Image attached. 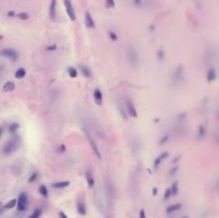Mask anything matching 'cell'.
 <instances>
[{"mask_svg":"<svg viewBox=\"0 0 219 218\" xmlns=\"http://www.w3.org/2000/svg\"><path fill=\"white\" fill-rule=\"evenodd\" d=\"M20 145V139L16 134H13V137L3 145L2 148V153L4 155H11L13 154L15 151H17V149Z\"/></svg>","mask_w":219,"mask_h":218,"instance_id":"obj_1","label":"cell"},{"mask_svg":"<svg viewBox=\"0 0 219 218\" xmlns=\"http://www.w3.org/2000/svg\"><path fill=\"white\" fill-rule=\"evenodd\" d=\"M127 60H128V63L130 64V66L133 69L138 68L139 55L137 52V50L134 47H132V46H129L128 49H127Z\"/></svg>","mask_w":219,"mask_h":218,"instance_id":"obj_2","label":"cell"},{"mask_svg":"<svg viewBox=\"0 0 219 218\" xmlns=\"http://www.w3.org/2000/svg\"><path fill=\"white\" fill-rule=\"evenodd\" d=\"M28 205H29V200H28L27 194L26 192H22L17 199V204H16L17 211L18 212H25V211H27Z\"/></svg>","mask_w":219,"mask_h":218,"instance_id":"obj_3","label":"cell"},{"mask_svg":"<svg viewBox=\"0 0 219 218\" xmlns=\"http://www.w3.org/2000/svg\"><path fill=\"white\" fill-rule=\"evenodd\" d=\"M124 105H125V110H126V112H127V115H129V117H132V118H138V112H137V109L136 107H135V105H134V103H133V101L130 99H125V103H124Z\"/></svg>","mask_w":219,"mask_h":218,"instance_id":"obj_4","label":"cell"},{"mask_svg":"<svg viewBox=\"0 0 219 218\" xmlns=\"http://www.w3.org/2000/svg\"><path fill=\"white\" fill-rule=\"evenodd\" d=\"M83 132H85V134H86V137H87L88 141H89V143H90L91 148H92V151H93V152H94L95 156H96L99 159H101V158H102L101 152H99V147H97V145H96V143H95L94 139L92 138V136H91V134L89 133V131H88L87 128H83Z\"/></svg>","mask_w":219,"mask_h":218,"instance_id":"obj_5","label":"cell"},{"mask_svg":"<svg viewBox=\"0 0 219 218\" xmlns=\"http://www.w3.org/2000/svg\"><path fill=\"white\" fill-rule=\"evenodd\" d=\"M63 2H64L65 11H66L67 16H69L72 22H75L76 13H75V9H74L73 6V3H72V0H63Z\"/></svg>","mask_w":219,"mask_h":218,"instance_id":"obj_6","label":"cell"},{"mask_svg":"<svg viewBox=\"0 0 219 218\" xmlns=\"http://www.w3.org/2000/svg\"><path fill=\"white\" fill-rule=\"evenodd\" d=\"M0 54H1V56H3V57L9 58L12 61H16L18 59V52L15 49H13V48H4V49H2L0 52Z\"/></svg>","mask_w":219,"mask_h":218,"instance_id":"obj_7","label":"cell"},{"mask_svg":"<svg viewBox=\"0 0 219 218\" xmlns=\"http://www.w3.org/2000/svg\"><path fill=\"white\" fill-rule=\"evenodd\" d=\"M48 15L52 20H56L57 17V0H50L49 8H48Z\"/></svg>","mask_w":219,"mask_h":218,"instance_id":"obj_8","label":"cell"},{"mask_svg":"<svg viewBox=\"0 0 219 218\" xmlns=\"http://www.w3.org/2000/svg\"><path fill=\"white\" fill-rule=\"evenodd\" d=\"M184 76H183V68L180 65L178 69H175V72H174L173 76H172V82L174 83V85H178V83H180L182 80H183Z\"/></svg>","mask_w":219,"mask_h":218,"instance_id":"obj_9","label":"cell"},{"mask_svg":"<svg viewBox=\"0 0 219 218\" xmlns=\"http://www.w3.org/2000/svg\"><path fill=\"white\" fill-rule=\"evenodd\" d=\"M167 157H169V152H162L160 155H158L154 161V169L157 170V168L159 167V165L164 161V159H166Z\"/></svg>","mask_w":219,"mask_h":218,"instance_id":"obj_10","label":"cell"},{"mask_svg":"<svg viewBox=\"0 0 219 218\" xmlns=\"http://www.w3.org/2000/svg\"><path fill=\"white\" fill-rule=\"evenodd\" d=\"M85 24H86V27L89 28V29H93V28L95 27L94 19H93L92 15H91L89 12H86L85 14Z\"/></svg>","mask_w":219,"mask_h":218,"instance_id":"obj_11","label":"cell"},{"mask_svg":"<svg viewBox=\"0 0 219 218\" xmlns=\"http://www.w3.org/2000/svg\"><path fill=\"white\" fill-rule=\"evenodd\" d=\"M93 97H94V101L97 105H102V103H103V93H102L101 89L96 88L93 91Z\"/></svg>","mask_w":219,"mask_h":218,"instance_id":"obj_12","label":"cell"},{"mask_svg":"<svg viewBox=\"0 0 219 218\" xmlns=\"http://www.w3.org/2000/svg\"><path fill=\"white\" fill-rule=\"evenodd\" d=\"M76 206H77V212L81 215V216H85V215L87 214V206H86L85 201L78 200Z\"/></svg>","mask_w":219,"mask_h":218,"instance_id":"obj_13","label":"cell"},{"mask_svg":"<svg viewBox=\"0 0 219 218\" xmlns=\"http://www.w3.org/2000/svg\"><path fill=\"white\" fill-rule=\"evenodd\" d=\"M71 182L69 181H60V182H56L53 184V188L55 189H63L69 186Z\"/></svg>","mask_w":219,"mask_h":218,"instance_id":"obj_14","label":"cell"},{"mask_svg":"<svg viewBox=\"0 0 219 218\" xmlns=\"http://www.w3.org/2000/svg\"><path fill=\"white\" fill-rule=\"evenodd\" d=\"M79 69H80L81 74L85 76L86 78H90L92 73H91V69H89V66L85 65V64H79Z\"/></svg>","mask_w":219,"mask_h":218,"instance_id":"obj_15","label":"cell"},{"mask_svg":"<svg viewBox=\"0 0 219 218\" xmlns=\"http://www.w3.org/2000/svg\"><path fill=\"white\" fill-rule=\"evenodd\" d=\"M86 180H87V183H88V185H89V187L92 188V187L94 186L95 182H94V178H93L92 172H91L89 169L86 170Z\"/></svg>","mask_w":219,"mask_h":218,"instance_id":"obj_16","label":"cell"},{"mask_svg":"<svg viewBox=\"0 0 219 218\" xmlns=\"http://www.w3.org/2000/svg\"><path fill=\"white\" fill-rule=\"evenodd\" d=\"M182 208V203H175V204H172L170 206L167 208V213L168 214H171V213H174V212H178L179 210Z\"/></svg>","mask_w":219,"mask_h":218,"instance_id":"obj_17","label":"cell"},{"mask_svg":"<svg viewBox=\"0 0 219 218\" xmlns=\"http://www.w3.org/2000/svg\"><path fill=\"white\" fill-rule=\"evenodd\" d=\"M14 89H15V83L13 82H6L2 87V90L4 92H12Z\"/></svg>","mask_w":219,"mask_h":218,"instance_id":"obj_18","label":"cell"},{"mask_svg":"<svg viewBox=\"0 0 219 218\" xmlns=\"http://www.w3.org/2000/svg\"><path fill=\"white\" fill-rule=\"evenodd\" d=\"M207 80H208L209 82H212L213 80H215L216 78V71L214 69H209L208 72H207V76H206Z\"/></svg>","mask_w":219,"mask_h":218,"instance_id":"obj_19","label":"cell"},{"mask_svg":"<svg viewBox=\"0 0 219 218\" xmlns=\"http://www.w3.org/2000/svg\"><path fill=\"white\" fill-rule=\"evenodd\" d=\"M25 76H26V71L24 68H19L15 72V78H17V79H22Z\"/></svg>","mask_w":219,"mask_h":218,"instance_id":"obj_20","label":"cell"},{"mask_svg":"<svg viewBox=\"0 0 219 218\" xmlns=\"http://www.w3.org/2000/svg\"><path fill=\"white\" fill-rule=\"evenodd\" d=\"M118 107H119V111H120V115H122L123 119L126 120L127 119V112H126V110H125V105L122 106V105H121V103H120V101H119Z\"/></svg>","mask_w":219,"mask_h":218,"instance_id":"obj_21","label":"cell"},{"mask_svg":"<svg viewBox=\"0 0 219 218\" xmlns=\"http://www.w3.org/2000/svg\"><path fill=\"white\" fill-rule=\"evenodd\" d=\"M39 192L42 197H44V198H47L48 197V191H47V187H46L45 185H41V186L39 187Z\"/></svg>","mask_w":219,"mask_h":218,"instance_id":"obj_22","label":"cell"},{"mask_svg":"<svg viewBox=\"0 0 219 218\" xmlns=\"http://www.w3.org/2000/svg\"><path fill=\"white\" fill-rule=\"evenodd\" d=\"M170 191H171L172 196H176V195L179 194V183L174 182L173 184L171 185V187H170Z\"/></svg>","mask_w":219,"mask_h":218,"instance_id":"obj_23","label":"cell"},{"mask_svg":"<svg viewBox=\"0 0 219 218\" xmlns=\"http://www.w3.org/2000/svg\"><path fill=\"white\" fill-rule=\"evenodd\" d=\"M16 204H17V199H12V200H10L4 205V208H6V210H11V208H15Z\"/></svg>","mask_w":219,"mask_h":218,"instance_id":"obj_24","label":"cell"},{"mask_svg":"<svg viewBox=\"0 0 219 218\" xmlns=\"http://www.w3.org/2000/svg\"><path fill=\"white\" fill-rule=\"evenodd\" d=\"M19 129V124L18 123H12V124H10V126H9V132H10L11 134H16V132Z\"/></svg>","mask_w":219,"mask_h":218,"instance_id":"obj_25","label":"cell"},{"mask_svg":"<svg viewBox=\"0 0 219 218\" xmlns=\"http://www.w3.org/2000/svg\"><path fill=\"white\" fill-rule=\"evenodd\" d=\"M67 73H69V77H72V78L77 77V69L74 68V66H69V68L67 69Z\"/></svg>","mask_w":219,"mask_h":218,"instance_id":"obj_26","label":"cell"},{"mask_svg":"<svg viewBox=\"0 0 219 218\" xmlns=\"http://www.w3.org/2000/svg\"><path fill=\"white\" fill-rule=\"evenodd\" d=\"M42 215V211L40 208H36V210L32 212V214L30 215L29 218H40Z\"/></svg>","mask_w":219,"mask_h":218,"instance_id":"obj_27","label":"cell"},{"mask_svg":"<svg viewBox=\"0 0 219 218\" xmlns=\"http://www.w3.org/2000/svg\"><path fill=\"white\" fill-rule=\"evenodd\" d=\"M17 17L19 18V19H22V20H27V19H29L30 16L27 12H20V13L17 14Z\"/></svg>","mask_w":219,"mask_h":218,"instance_id":"obj_28","label":"cell"},{"mask_svg":"<svg viewBox=\"0 0 219 218\" xmlns=\"http://www.w3.org/2000/svg\"><path fill=\"white\" fill-rule=\"evenodd\" d=\"M38 178H39V172L34 171V172L32 173L31 175H30V178H29V180H28V182H29V183H34L36 180H38Z\"/></svg>","mask_w":219,"mask_h":218,"instance_id":"obj_29","label":"cell"},{"mask_svg":"<svg viewBox=\"0 0 219 218\" xmlns=\"http://www.w3.org/2000/svg\"><path fill=\"white\" fill-rule=\"evenodd\" d=\"M108 36L110 38L111 41H113V42H116V41H118V36H116V33L115 31H112V30L108 31Z\"/></svg>","mask_w":219,"mask_h":218,"instance_id":"obj_30","label":"cell"},{"mask_svg":"<svg viewBox=\"0 0 219 218\" xmlns=\"http://www.w3.org/2000/svg\"><path fill=\"white\" fill-rule=\"evenodd\" d=\"M133 3H134V6H136V8L141 9V8H143L144 2H143V0H133Z\"/></svg>","mask_w":219,"mask_h":218,"instance_id":"obj_31","label":"cell"},{"mask_svg":"<svg viewBox=\"0 0 219 218\" xmlns=\"http://www.w3.org/2000/svg\"><path fill=\"white\" fill-rule=\"evenodd\" d=\"M169 139H170V135H165V136L162 137V138L159 140V145H166L168 141H169Z\"/></svg>","mask_w":219,"mask_h":218,"instance_id":"obj_32","label":"cell"},{"mask_svg":"<svg viewBox=\"0 0 219 218\" xmlns=\"http://www.w3.org/2000/svg\"><path fill=\"white\" fill-rule=\"evenodd\" d=\"M157 58H158V60H162V61L165 59V50L164 49H158Z\"/></svg>","mask_w":219,"mask_h":218,"instance_id":"obj_33","label":"cell"},{"mask_svg":"<svg viewBox=\"0 0 219 218\" xmlns=\"http://www.w3.org/2000/svg\"><path fill=\"white\" fill-rule=\"evenodd\" d=\"M106 6H108V8H115L116 6V1L115 0H106Z\"/></svg>","mask_w":219,"mask_h":218,"instance_id":"obj_34","label":"cell"},{"mask_svg":"<svg viewBox=\"0 0 219 218\" xmlns=\"http://www.w3.org/2000/svg\"><path fill=\"white\" fill-rule=\"evenodd\" d=\"M171 196L172 195H171V191H170V188H167L166 191H165V195H164V199L165 200H168V199H169Z\"/></svg>","mask_w":219,"mask_h":218,"instance_id":"obj_35","label":"cell"},{"mask_svg":"<svg viewBox=\"0 0 219 218\" xmlns=\"http://www.w3.org/2000/svg\"><path fill=\"white\" fill-rule=\"evenodd\" d=\"M178 170H179V167L178 166H175V167H173V168L170 170V172H169V175L170 177H172V175L174 174L175 172H178Z\"/></svg>","mask_w":219,"mask_h":218,"instance_id":"obj_36","label":"cell"},{"mask_svg":"<svg viewBox=\"0 0 219 218\" xmlns=\"http://www.w3.org/2000/svg\"><path fill=\"white\" fill-rule=\"evenodd\" d=\"M204 134H205V131H204V127L201 125V126L199 127V135H200V137H203Z\"/></svg>","mask_w":219,"mask_h":218,"instance_id":"obj_37","label":"cell"},{"mask_svg":"<svg viewBox=\"0 0 219 218\" xmlns=\"http://www.w3.org/2000/svg\"><path fill=\"white\" fill-rule=\"evenodd\" d=\"M58 152H59V153H64L65 152V145H60L59 148H58Z\"/></svg>","mask_w":219,"mask_h":218,"instance_id":"obj_38","label":"cell"},{"mask_svg":"<svg viewBox=\"0 0 219 218\" xmlns=\"http://www.w3.org/2000/svg\"><path fill=\"white\" fill-rule=\"evenodd\" d=\"M46 49L48 50V52H53V50L57 49V45H52V46H48Z\"/></svg>","mask_w":219,"mask_h":218,"instance_id":"obj_39","label":"cell"},{"mask_svg":"<svg viewBox=\"0 0 219 218\" xmlns=\"http://www.w3.org/2000/svg\"><path fill=\"white\" fill-rule=\"evenodd\" d=\"M139 218H146L145 212H144L143 208H142V210H140V212H139Z\"/></svg>","mask_w":219,"mask_h":218,"instance_id":"obj_40","label":"cell"},{"mask_svg":"<svg viewBox=\"0 0 219 218\" xmlns=\"http://www.w3.org/2000/svg\"><path fill=\"white\" fill-rule=\"evenodd\" d=\"M8 16L9 17H13V16H15V12L14 11H10V12H8Z\"/></svg>","mask_w":219,"mask_h":218,"instance_id":"obj_41","label":"cell"},{"mask_svg":"<svg viewBox=\"0 0 219 218\" xmlns=\"http://www.w3.org/2000/svg\"><path fill=\"white\" fill-rule=\"evenodd\" d=\"M59 216H60V218H67V216L64 214L63 212H60V213H59Z\"/></svg>","mask_w":219,"mask_h":218,"instance_id":"obj_42","label":"cell"},{"mask_svg":"<svg viewBox=\"0 0 219 218\" xmlns=\"http://www.w3.org/2000/svg\"><path fill=\"white\" fill-rule=\"evenodd\" d=\"M156 195H157V188L154 187V188H153V196H156Z\"/></svg>","mask_w":219,"mask_h":218,"instance_id":"obj_43","label":"cell"},{"mask_svg":"<svg viewBox=\"0 0 219 218\" xmlns=\"http://www.w3.org/2000/svg\"><path fill=\"white\" fill-rule=\"evenodd\" d=\"M180 158H181V156H178V157H175V158H174L173 161H172V163H173V164H174V163H176V161H178Z\"/></svg>","mask_w":219,"mask_h":218,"instance_id":"obj_44","label":"cell"},{"mask_svg":"<svg viewBox=\"0 0 219 218\" xmlns=\"http://www.w3.org/2000/svg\"><path fill=\"white\" fill-rule=\"evenodd\" d=\"M2 133H3V129L0 128V138H1V136H2Z\"/></svg>","mask_w":219,"mask_h":218,"instance_id":"obj_45","label":"cell"},{"mask_svg":"<svg viewBox=\"0 0 219 218\" xmlns=\"http://www.w3.org/2000/svg\"><path fill=\"white\" fill-rule=\"evenodd\" d=\"M2 39H3V36H0V41H1Z\"/></svg>","mask_w":219,"mask_h":218,"instance_id":"obj_46","label":"cell"},{"mask_svg":"<svg viewBox=\"0 0 219 218\" xmlns=\"http://www.w3.org/2000/svg\"><path fill=\"white\" fill-rule=\"evenodd\" d=\"M0 213H1V202H0Z\"/></svg>","mask_w":219,"mask_h":218,"instance_id":"obj_47","label":"cell"},{"mask_svg":"<svg viewBox=\"0 0 219 218\" xmlns=\"http://www.w3.org/2000/svg\"><path fill=\"white\" fill-rule=\"evenodd\" d=\"M182 218H188L187 216H185V217H182Z\"/></svg>","mask_w":219,"mask_h":218,"instance_id":"obj_48","label":"cell"}]
</instances>
